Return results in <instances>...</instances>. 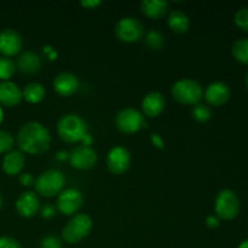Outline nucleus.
I'll return each mask as SVG.
<instances>
[{
    "instance_id": "obj_1",
    "label": "nucleus",
    "mask_w": 248,
    "mask_h": 248,
    "mask_svg": "<svg viewBox=\"0 0 248 248\" xmlns=\"http://www.w3.org/2000/svg\"><path fill=\"white\" fill-rule=\"evenodd\" d=\"M17 143L22 152L28 154H41L50 148L51 136L46 127L39 123H27L17 135Z\"/></svg>"
},
{
    "instance_id": "obj_2",
    "label": "nucleus",
    "mask_w": 248,
    "mask_h": 248,
    "mask_svg": "<svg viewBox=\"0 0 248 248\" xmlns=\"http://www.w3.org/2000/svg\"><path fill=\"white\" fill-rule=\"evenodd\" d=\"M57 132L61 140L65 143H78L89 137L86 123L77 114L62 116L57 124Z\"/></svg>"
},
{
    "instance_id": "obj_3",
    "label": "nucleus",
    "mask_w": 248,
    "mask_h": 248,
    "mask_svg": "<svg viewBox=\"0 0 248 248\" xmlns=\"http://www.w3.org/2000/svg\"><path fill=\"white\" fill-rule=\"evenodd\" d=\"M92 220L87 215H77L65 224L62 237L68 244H78L91 232Z\"/></svg>"
},
{
    "instance_id": "obj_4",
    "label": "nucleus",
    "mask_w": 248,
    "mask_h": 248,
    "mask_svg": "<svg viewBox=\"0 0 248 248\" xmlns=\"http://www.w3.org/2000/svg\"><path fill=\"white\" fill-rule=\"evenodd\" d=\"M172 96L177 102L188 106H195L201 101L202 87L198 81L191 79H183L172 86Z\"/></svg>"
},
{
    "instance_id": "obj_5",
    "label": "nucleus",
    "mask_w": 248,
    "mask_h": 248,
    "mask_svg": "<svg viewBox=\"0 0 248 248\" xmlns=\"http://www.w3.org/2000/svg\"><path fill=\"white\" fill-rule=\"evenodd\" d=\"M64 174L58 170L43 172L35 182V189L44 198H53L62 191L64 186Z\"/></svg>"
},
{
    "instance_id": "obj_6",
    "label": "nucleus",
    "mask_w": 248,
    "mask_h": 248,
    "mask_svg": "<svg viewBox=\"0 0 248 248\" xmlns=\"http://www.w3.org/2000/svg\"><path fill=\"white\" fill-rule=\"evenodd\" d=\"M216 213L224 220H232L239 215L240 200L236 194L230 189H224L218 194L215 205Z\"/></svg>"
},
{
    "instance_id": "obj_7",
    "label": "nucleus",
    "mask_w": 248,
    "mask_h": 248,
    "mask_svg": "<svg viewBox=\"0 0 248 248\" xmlns=\"http://www.w3.org/2000/svg\"><path fill=\"white\" fill-rule=\"evenodd\" d=\"M116 38L124 43H136L140 40L144 34V27L138 18L135 17H125L116 23L115 29Z\"/></svg>"
},
{
    "instance_id": "obj_8",
    "label": "nucleus",
    "mask_w": 248,
    "mask_h": 248,
    "mask_svg": "<svg viewBox=\"0 0 248 248\" xmlns=\"http://www.w3.org/2000/svg\"><path fill=\"white\" fill-rule=\"evenodd\" d=\"M84 203V196L78 189L69 188L58 194L56 208L64 216L75 215Z\"/></svg>"
},
{
    "instance_id": "obj_9",
    "label": "nucleus",
    "mask_w": 248,
    "mask_h": 248,
    "mask_svg": "<svg viewBox=\"0 0 248 248\" xmlns=\"http://www.w3.org/2000/svg\"><path fill=\"white\" fill-rule=\"evenodd\" d=\"M116 127L123 133H135L144 125V119L140 111L135 108H125L120 110L115 119Z\"/></svg>"
},
{
    "instance_id": "obj_10",
    "label": "nucleus",
    "mask_w": 248,
    "mask_h": 248,
    "mask_svg": "<svg viewBox=\"0 0 248 248\" xmlns=\"http://www.w3.org/2000/svg\"><path fill=\"white\" fill-rule=\"evenodd\" d=\"M69 161L78 170H90L96 165L97 153L89 145H78L70 152Z\"/></svg>"
},
{
    "instance_id": "obj_11",
    "label": "nucleus",
    "mask_w": 248,
    "mask_h": 248,
    "mask_svg": "<svg viewBox=\"0 0 248 248\" xmlns=\"http://www.w3.org/2000/svg\"><path fill=\"white\" fill-rule=\"evenodd\" d=\"M131 155L127 149L123 147H115L108 153L107 166L114 174H123L130 169Z\"/></svg>"
},
{
    "instance_id": "obj_12",
    "label": "nucleus",
    "mask_w": 248,
    "mask_h": 248,
    "mask_svg": "<svg viewBox=\"0 0 248 248\" xmlns=\"http://www.w3.org/2000/svg\"><path fill=\"white\" fill-rule=\"evenodd\" d=\"M22 38L14 29H4L0 33V52L5 57L15 56L22 50Z\"/></svg>"
},
{
    "instance_id": "obj_13",
    "label": "nucleus",
    "mask_w": 248,
    "mask_h": 248,
    "mask_svg": "<svg viewBox=\"0 0 248 248\" xmlns=\"http://www.w3.org/2000/svg\"><path fill=\"white\" fill-rule=\"evenodd\" d=\"M40 202L39 198L33 191H24L16 201V210L21 217L31 218L38 213Z\"/></svg>"
},
{
    "instance_id": "obj_14",
    "label": "nucleus",
    "mask_w": 248,
    "mask_h": 248,
    "mask_svg": "<svg viewBox=\"0 0 248 248\" xmlns=\"http://www.w3.org/2000/svg\"><path fill=\"white\" fill-rule=\"evenodd\" d=\"M205 98L208 104L213 107H220L227 103L230 98V89L227 84L220 81L208 85L205 91Z\"/></svg>"
},
{
    "instance_id": "obj_15",
    "label": "nucleus",
    "mask_w": 248,
    "mask_h": 248,
    "mask_svg": "<svg viewBox=\"0 0 248 248\" xmlns=\"http://www.w3.org/2000/svg\"><path fill=\"white\" fill-rule=\"evenodd\" d=\"M53 89L61 96L69 97L79 89V80L72 73H61L53 80Z\"/></svg>"
},
{
    "instance_id": "obj_16",
    "label": "nucleus",
    "mask_w": 248,
    "mask_h": 248,
    "mask_svg": "<svg viewBox=\"0 0 248 248\" xmlns=\"http://www.w3.org/2000/svg\"><path fill=\"white\" fill-rule=\"evenodd\" d=\"M22 91L11 81L0 82V104L5 107H15L21 103Z\"/></svg>"
},
{
    "instance_id": "obj_17",
    "label": "nucleus",
    "mask_w": 248,
    "mask_h": 248,
    "mask_svg": "<svg viewBox=\"0 0 248 248\" xmlns=\"http://www.w3.org/2000/svg\"><path fill=\"white\" fill-rule=\"evenodd\" d=\"M16 69L23 74H35L41 69L40 57L31 51H26L17 58Z\"/></svg>"
},
{
    "instance_id": "obj_18",
    "label": "nucleus",
    "mask_w": 248,
    "mask_h": 248,
    "mask_svg": "<svg viewBox=\"0 0 248 248\" xmlns=\"http://www.w3.org/2000/svg\"><path fill=\"white\" fill-rule=\"evenodd\" d=\"M143 113L150 118L160 115L165 109V98L160 92H150L142 102Z\"/></svg>"
},
{
    "instance_id": "obj_19",
    "label": "nucleus",
    "mask_w": 248,
    "mask_h": 248,
    "mask_svg": "<svg viewBox=\"0 0 248 248\" xmlns=\"http://www.w3.org/2000/svg\"><path fill=\"white\" fill-rule=\"evenodd\" d=\"M24 164H26V157H24L23 153L14 150L5 155L4 160H2V170L9 176H16L22 171Z\"/></svg>"
},
{
    "instance_id": "obj_20",
    "label": "nucleus",
    "mask_w": 248,
    "mask_h": 248,
    "mask_svg": "<svg viewBox=\"0 0 248 248\" xmlns=\"http://www.w3.org/2000/svg\"><path fill=\"white\" fill-rule=\"evenodd\" d=\"M169 10V2L165 0H144L140 2V11L150 19L161 18Z\"/></svg>"
},
{
    "instance_id": "obj_21",
    "label": "nucleus",
    "mask_w": 248,
    "mask_h": 248,
    "mask_svg": "<svg viewBox=\"0 0 248 248\" xmlns=\"http://www.w3.org/2000/svg\"><path fill=\"white\" fill-rule=\"evenodd\" d=\"M167 23L169 27L171 28L172 31L177 34H183L190 28V21H189V17L186 16L184 12L182 11H172L170 14L169 19H167Z\"/></svg>"
},
{
    "instance_id": "obj_22",
    "label": "nucleus",
    "mask_w": 248,
    "mask_h": 248,
    "mask_svg": "<svg viewBox=\"0 0 248 248\" xmlns=\"http://www.w3.org/2000/svg\"><path fill=\"white\" fill-rule=\"evenodd\" d=\"M22 96L29 103H39L45 97V87L39 82H31L24 87L22 91Z\"/></svg>"
},
{
    "instance_id": "obj_23",
    "label": "nucleus",
    "mask_w": 248,
    "mask_h": 248,
    "mask_svg": "<svg viewBox=\"0 0 248 248\" xmlns=\"http://www.w3.org/2000/svg\"><path fill=\"white\" fill-rule=\"evenodd\" d=\"M232 52L235 60L244 63V64H248V39L244 38L235 41Z\"/></svg>"
},
{
    "instance_id": "obj_24",
    "label": "nucleus",
    "mask_w": 248,
    "mask_h": 248,
    "mask_svg": "<svg viewBox=\"0 0 248 248\" xmlns=\"http://www.w3.org/2000/svg\"><path fill=\"white\" fill-rule=\"evenodd\" d=\"M144 44L148 48H150V50H160L165 44L164 35H162L159 31L152 29V31H149L145 34Z\"/></svg>"
},
{
    "instance_id": "obj_25",
    "label": "nucleus",
    "mask_w": 248,
    "mask_h": 248,
    "mask_svg": "<svg viewBox=\"0 0 248 248\" xmlns=\"http://www.w3.org/2000/svg\"><path fill=\"white\" fill-rule=\"evenodd\" d=\"M16 72V64L9 57H0V80L10 79Z\"/></svg>"
},
{
    "instance_id": "obj_26",
    "label": "nucleus",
    "mask_w": 248,
    "mask_h": 248,
    "mask_svg": "<svg viewBox=\"0 0 248 248\" xmlns=\"http://www.w3.org/2000/svg\"><path fill=\"white\" fill-rule=\"evenodd\" d=\"M191 115L199 123H206V121L211 119L212 111H211V109L206 104L198 103L194 106L193 110H191Z\"/></svg>"
},
{
    "instance_id": "obj_27",
    "label": "nucleus",
    "mask_w": 248,
    "mask_h": 248,
    "mask_svg": "<svg viewBox=\"0 0 248 248\" xmlns=\"http://www.w3.org/2000/svg\"><path fill=\"white\" fill-rule=\"evenodd\" d=\"M235 24L242 31H248V6L240 9L235 15Z\"/></svg>"
},
{
    "instance_id": "obj_28",
    "label": "nucleus",
    "mask_w": 248,
    "mask_h": 248,
    "mask_svg": "<svg viewBox=\"0 0 248 248\" xmlns=\"http://www.w3.org/2000/svg\"><path fill=\"white\" fill-rule=\"evenodd\" d=\"M14 145V137L11 133L0 130V154L9 152Z\"/></svg>"
},
{
    "instance_id": "obj_29",
    "label": "nucleus",
    "mask_w": 248,
    "mask_h": 248,
    "mask_svg": "<svg viewBox=\"0 0 248 248\" xmlns=\"http://www.w3.org/2000/svg\"><path fill=\"white\" fill-rule=\"evenodd\" d=\"M40 248H62V241L57 236H46L41 240Z\"/></svg>"
},
{
    "instance_id": "obj_30",
    "label": "nucleus",
    "mask_w": 248,
    "mask_h": 248,
    "mask_svg": "<svg viewBox=\"0 0 248 248\" xmlns=\"http://www.w3.org/2000/svg\"><path fill=\"white\" fill-rule=\"evenodd\" d=\"M0 248H21V245L14 237H0Z\"/></svg>"
},
{
    "instance_id": "obj_31",
    "label": "nucleus",
    "mask_w": 248,
    "mask_h": 248,
    "mask_svg": "<svg viewBox=\"0 0 248 248\" xmlns=\"http://www.w3.org/2000/svg\"><path fill=\"white\" fill-rule=\"evenodd\" d=\"M56 210H57V208H56L53 205H51V203H46V205H44L43 208H41V216H43V218L50 219V218H52L53 216L56 215Z\"/></svg>"
},
{
    "instance_id": "obj_32",
    "label": "nucleus",
    "mask_w": 248,
    "mask_h": 248,
    "mask_svg": "<svg viewBox=\"0 0 248 248\" xmlns=\"http://www.w3.org/2000/svg\"><path fill=\"white\" fill-rule=\"evenodd\" d=\"M19 182H21L22 186H31L34 183V177L31 173H23L19 176Z\"/></svg>"
},
{
    "instance_id": "obj_33",
    "label": "nucleus",
    "mask_w": 248,
    "mask_h": 248,
    "mask_svg": "<svg viewBox=\"0 0 248 248\" xmlns=\"http://www.w3.org/2000/svg\"><path fill=\"white\" fill-rule=\"evenodd\" d=\"M81 5L84 7H86V9L93 10L101 5V1H98V0H86V1H81Z\"/></svg>"
},
{
    "instance_id": "obj_34",
    "label": "nucleus",
    "mask_w": 248,
    "mask_h": 248,
    "mask_svg": "<svg viewBox=\"0 0 248 248\" xmlns=\"http://www.w3.org/2000/svg\"><path fill=\"white\" fill-rule=\"evenodd\" d=\"M206 224H207L208 228H217L218 225H219V219H218L217 217H213V216H210V217H207V219H206Z\"/></svg>"
},
{
    "instance_id": "obj_35",
    "label": "nucleus",
    "mask_w": 248,
    "mask_h": 248,
    "mask_svg": "<svg viewBox=\"0 0 248 248\" xmlns=\"http://www.w3.org/2000/svg\"><path fill=\"white\" fill-rule=\"evenodd\" d=\"M152 142L154 143V144L156 145L157 148H160V149H162V148H164V140L160 138L159 135H153L152 136Z\"/></svg>"
},
{
    "instance_id": "obj_36",
    "label": "nucleus",
    "mask_w": 248,
    "mask_h": 248,
    "mask_svg": "<svg viewBox=\"0 0 248 248\" xmlns=\"http://www.w3.org/2000/svg\"><path fill=\"white\" fill-rule=\"evenodd\" d=\"M239 248H248V240L242 242V244L239 246Z\"/></svg>"
},
{
    "instance_id": "obj_37",
    "label": "nucleus",
    "mask_w": 248,
    "mask_h": 248,
    "mask_svg": "<svg viewBox=\"0 0 248 248\" xmlns=\"http://www.w3.org/2000/svg\"><path fill=\"white\" fill-rule=\"evenodd\" d=\"M1 120H2V111L1 109H0V123H1Z\"/></svg>"
},
{
    "instance_id": "obj_38",
    "label": "nucleus",
    "mask_w": 248,
    "mask_h": 248,
    "mask_svg": "<svg viewBox=\"0 0 248 248\" xmlns=\"http://www.w3.org/2000/svg\"><path fill=\"white\" fill-rule=\"evenodd\" d=\"M246 86H247V89H248V73H247V75H246Z\"/></svg>"
},
{
    "instance_id": "obj_39",
    "label": "nucleus",
    "mask_w": 248,
    "mask_h": 248,
    "mask_svg": "<svg viewBox=\"0 0 248 248\" xmlns=\"http://www.w3.org/2000/svg\"><path fill=\"white\" fill-rule=\"evenodd\" d=\"M1 205H2V199H1V195H0V208H1Z\"/></svg>"
}]
</instances>
